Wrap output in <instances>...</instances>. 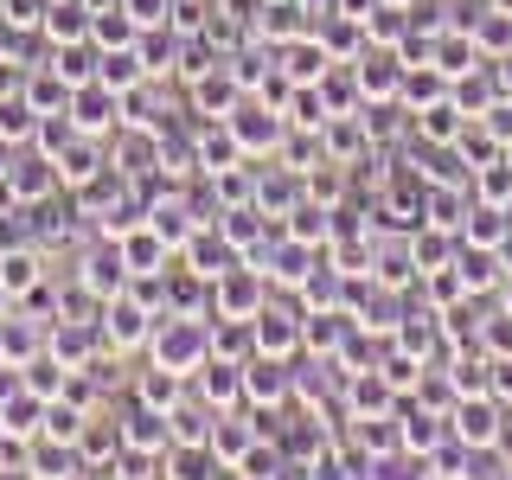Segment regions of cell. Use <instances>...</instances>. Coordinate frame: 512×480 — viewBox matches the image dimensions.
I'll use <instances>...</instances> for the list:
<instances>
[{
	"instance_id": "obj_1",
	"label": "cell",
	"mask_w": 512,
	"mask_h": 480,
	"mask_svg": "<svg viewBox=\"0 0 512 480\" xmlns=\"http://www.w3.org/2000/svg\"><path fill=\"white\" fill-rule=\"evenodd\" d=\"M148 352H154V365H167V372L199 378L205 359H212V320L205 314H160Z\"/></svg>"
},
{
	"instance_id": "obj_2",
	"label": "cell",
	"mask_w": 512,
	"mask_h": 480,
	"mask_svg": "<svg viewBox=\"0 0 512 480\" xmlns=\"http://www.w3.org/2000/svg\"><path fill=\"white\" fill-rule=\"evenodd\" d=\"M154 327H160V314L135 295V288L96 301V333H103V352H116V359H122V352H141L154 340Z\"/></svg>"
},
{
	"instance_id": "obj_3",
	"label": "cell",
	"mask_w": 512,
	"mask_h": 480,
	"mask_svg": "<svg viewBox=\"0 0 512 480\" xmlns=\"http://www.w3.org/2000/svg\"><path fill=\"white\" fill-rule=\"evenodd\" d=\"M224 128L237 135V148H244V160H263V154H282L288 141V116L282 109H269L263 96H244V103L224 116Z\"/></svg>"
},
{
	"instance_id": "obj_4",
	"label": "cell",
	"mask_w": 512,
	"mask_h": 480,
	"mask_svg": "<svg viewBox=\"0 0 512 480\" xmlns=\"http://www.w3.org/2000/svg\"><path fill=\"white\" fill-rule=\"evenodd\" d=\"M276 295V288H269V276L256 263H244V256H237L231 269H224V276L212 282V308L205 314H231V320H256L263 314V301Z\"/></svg>"
},
{
	"instance_id": "obj_5",
	"label": "cell",
	"mask_w": 512,
	"mask_h": 480,
	"mask_svg": "<svg viewBox=\"0 0 512 480\" xmlns=\"http://www.w3.org/2000/svg\"><path fill=\"white\" fill-rule=\"evenodd\" d=\"M448 436H455L461 448H500V436H506V404L493 391L455 397V410H448Z\"/></svg>"
},
{
	"instance_id": "obj_6",
	"label": "cell",
	"mask_w": 512,
	"mask_h": 480,
	"mask_svg": "<svg viewBox=\"0 0 512 480\" xmlns=\"http://www.w3.org/2000/svg\"><path fill=\"white\" fill-rule=\"evenodd\" d=\"M128 282H135V276H128V263H122V244H116V237H103V244H90L84 256H77V288H84L90 301L122 295Z\"/></svg>"
},
{
	"instance_id": "obj_7",
	"label": "cell",
	"mask_w": 512,
	"mask_h": 480,
	"mask_svg": "<svg viewBox=\"0 0 512 480\" xmlns=\"http://www.w3.org/2000/svg\"><path fill=\"white\" fill-rule=\"evenodd\" d=\"M320 256H327V244H301V237L276 231V250H263V276L269 288H301L320 269Z\"/></svg>"
},
{
	"instance_id": "obj_8",
	"label": "cell",
	"mask_w": 512,
	"mask_h": 480,
	"mask_svg": "<svg viewBox=\"0 0 512 480\" xmlns=\"http://www.w3.org/2000/svg\"><path fill=\"white\" fill-rule=\"evenodd\" d=\"M71 122H77V135H96V141H103L109 128H122V90H109L103 77L77 84L71 90Z\"/></svg>"
},
{
	"instance_id": "obj_9",
	"label": "cell",
	"mask_w": 512,
	"mask_h": 480,
	"mask_svg": "<svg viewBox=\"0 0 512 480\" xmlns=\"http://www.w3.org/2000/svg\"><path fill=\"white\" fill-rule=\"evenodd\" d=\"M295 359H269V352H250L244 359V404H256V410H276V404H288V391H295V372H288Z\"/></svg>"
},
{
	"instance_id": "obj_10",
	"label": "cell",
	"mask_w": 512,
	"mask_h": 480,
	"mask_svg": "<svg viewBox=\"0 0 512 480\" xmlns=\"http://www.w3.org/2000/svg\"><path fill=\"white\" fill-rule=\"evenodd\" d=\"M256 333V352H269V359H295L301 346H308V327H301L295 308H282V301H263V314L250 320Z\"/></svg>"
},
{
	"instance_id": "obj_11",
	"label": "cell",
	"mask_w": 512,
	"mask_h": 480,
	"mask_svg": "<svg viewBox=\"0 0 512 480\" xmlns=\"http://www.w3.org/2000/svg\"><path fill=\"white\" fill-rule=\"evenodd\" d=\"M45 352H52L58 365H71V372H90L96 352H103V333H96V320H52L45 327Z\"/></svg>"
},
{
	"instance_id": "obj_12",
	"label": "cell",
	"mask_w": 512,
	"mask_h": 480,
	"mask_svg": "<svg viewBox=\"0 0 512 480\" xmlns=\"http://www.w3.org/2000/svg\"><path fill=\"white\" fill-rule=\"evenodd\" d=\"M0 186H7V199H13V205H39V199H52L64 180H58V167H52V160H45L39 148H20Z\"/></svg>"
},
{
	"instance_id": "obj_13",
	"label": "cell",
	"mask_w": 512,
	"mask_h": 480,
	"mask_svg": "<svg viewBox=\"0 0 512 480\" xmlns=\"http://www.w3.org/2000/svg\"><path fill=\"white\" fill-rule=\"evenodd\" d=\"M244 96H250V90L237 84V71H231V64H212V71H199V77H192V96H186V103H192V116H212V122H224L237 103H244Z\"/></svg>"
},
{
	"instance_id": "obj_14",
	"label": "cell",
	"mask_w": 512,
	"mask_h": 480,
	"mask_svg": "<svg viewBox=\"0 0 512 480\" xmlns=\"http://www.w3.org/2000/svg\"><path fill=\"white\" fill-rule=\"evenodd\" d=\"M116 244H122L128 276H167V269L180 263V250H173L167 237L154 231V224H135V231H122V237H116Z\"/></svg>"
},
{
	"instance_id": "obj_15",
	"label": "cell",
	"mask_w": 512,
	"mask_h": 480,
	"mask_svg": "<svg viewBox=\"0 0 512 480\" xmlns=\"http://www.w3.org/2000/svg\"><path fill=\"white\" fill-rule=\"evenodd\" d=\"M308 199V173H295V167H269V173H256V212L263 218H288L295 205Z\"/></svg>"
},
{
	"instance_id": "obj_16",
	"label": "cell",
	"mask_w": 512,
	"mask_h": 480,
	"mask_svg": "<svg viewBox=\"0 0 512 480\" xmlns=\"http://www.w3.org/2000/svg\"><path fill=\"white\" fill-rule=\"evenodd\" d=\"M320 148H327L333 167H359V160H372V128H365L359 109H352V116H333L320 128Z\"/></svg>"
},
{
	"instance_id": "obj_17",
	"label": "cell",
	"mask_w": 512,
	"mask_h": 480,
	"mask_svg": "<svg viewBox=\"0 0 512 480\" xmlns=\"http://www.w3.org/2000/svg\"><path fill=\"white\" fill-rule=\"evenodd\" d=\"M45 352V320H26V308L0 314V365H32Z\"/></svg>"
},
{
	"instance_id": "obj_18",
	"label": "cell",
	"mask_w": 512,
	"mask_h": 480,
	"mask_svg": "<svg viewBox=\"0 0 512 480\" xmlns=\"http://www.w3.org/2000/svg\"><path fill=\"white\" fill-rule=\"evenodd\" d=\"M397 391L384 372H346V416L352 423H372V416H391Z\"/></svg>"
},
{
	"instance_id": "obj_19",
	"label": "cell",
	"mask_w": 512,
	"mask_h": 480,
	"mask_svg": "<svg viewBox=\"0 0 512 480\" xmlns=\"http://www.w3.org/2000/svg\"><path fill=\"white\" fill-rule=\"evenodd\" d=\"M122 442H128V436H122V423H109L103 410H90V416H84V429H77V455H84V468H90V474H103L109 461L122 455Z\"/></svg>"
},
{
	"instance_id": "obj_20",
	"label": "cell",
	"mask_w": 512,
	"mask_h": 480,
	"mask_svg": "<svg viewBox=\"0 0 512 480\" xmlns=\"http://www.w3.org/2000/svg\"><path fill=\"white\" fill-rule=\"evenodd\" d=\"M0 423H7V442H39L45 436V397L39 391H26V384H20V391H7V397H0Z\"/></svg>"
},
{
	"instance_id": "obj_21",
	"label": "cell",
	"mask_w": 512,
	"mask_h": 480,
	"mask_svg": "<svg viewBox=\"0 0 512 480\" xmlns=\"http://www.w3.org/2000/svg\"><path fill=\"white\" fill-rule=\"evenodd\" d=\"M512 237V212L506 205H480L468 192V218H461V244H480V250H506Z\"/></svg>"
},
{
	"instance_id": "obj_22",
	"label": "cell",
	"mask_w": 512,
	"mask_h": 480,
	"mask_svg": "<svg viewBox=\"0 0 512 480\" xmlns=\"http://www.w3.org/2000/svg\"><path fill=\"white\" fill-rule=\"evenodd\" d=\"M276 71L288 77V84H320V77H327L333 71V58H327V45H320L314 39V32H308V39H295V45H276Z\"/></svg>"
},
{
	"instance_id": "obj_23",
	"label": "cell",
	"mask_w": 512,
	"mask_h": 480,
	"mask_svg": "<svg viewBox=\"0 0 512 480\" xmlns=\"http://www.w3.org/2000/svg\"><path fill=\"white\" fill-rule=\"evenodd\" d=\"M212 474H224L212 442H173L167 455H160V480H212Z\"/></svg>"
},
{
	"instance_id": "obj_24",
	"label": "cell",
	"mask_w": 512,
	"mask_h": 480,
	"mask_svg": "<svg viewBox=\"0 0 512 480\" xmlns=\"http://www.w3.org/2000/svg\"><path fill=\"white\" fill-rule=\"evenodd\" d=\"M199 397H205L212 410H237V404H244V365H237V359H205Z\"/></svg>"
},
{
	"instance_id": "obj_25",
	"label": "cell",
	"mask_w": 512,
	"mask_h": 480,
	"mask_svg": "<svg viewBox=\"0 0 512 480\" xmlns=\"http://www.w3.org/2000/svg\"><path fill=\"white\" fill-rule=\"evenodd\" d=\"M461 250V231H448V224H423V231H410V263L416 276H429V269H448Z\"/></svg>"
},
{
	"instance_id": "obj_26",
	"label": "cell",
	"mask_w": 512,
	"mask_h": 480,
	"mask_svg": "<svg viewBox=\"0 0 512 480\" xmlns=\"http://www.w3.org/2000/svg\"><path fill=\"white\" fill-rule=\"evenodd\" d=\"M256 436H263V429H256L250 416H237V410H218V423H212V455L224 461V468H237V461H244L250 448H256Z\"/></svg>"
},
{
	"instance_id": "obj_27",
	"label": "cell",
	"mask_w": 512,
	"mask_h": 480,
	"mask_svg": "<svg viewBox=\"0 0 512 480\" xmlns=\"http://www.w3.org/2000/svg\"><path fill=\"white\" fill-rule=\"evenodd\" d=\"M39 32H45L52 45H77V39H90V0H45Z\"/></svg>"
},
{
	"instance_id": "obj_28",
	"label": "cell",
	"mask_w": 512,
	"mask_h": 480,
	"mask_svg": "<svg viewBox=\"0 0 512 480\" xmlns=\"http://www.w3.org/2000/svg\"><path fill=\"white\" fill-rule=\"evenodd\" d=\"M39 282H52V276H45V256L32 250V244H20V250H0V288H7L13 301L32 295Z\"/></svg>"
},
{
	"instance_id": "obj_29",
	"label": "cell",
	"mask_w": 512,
	"mask_h": 480,
	"mask_svg": "<svg viewBox=\"0 0 512 480\" xmlns=\"http://www.w3.org/2000/svg\"><path fill=\"white\" fill-rule=\"evenodd\" d=\"M448 96V71H436V64H404V90H397V103L410 109V116H423L429 103H442Z\"/></svg>"
},
{
	"instance_id": "obj_30",
	"label": "cell",
	"mask_w": 512,
	"mask_h": 480,
	"mask_svg": "<svg viewBox=\"0 0 512 480\" xmlns=\"http://www.w3.org/2000/svg\"><path fill=\"white\" fill-rule=\"evenodd\" d=\"M410 122H416V135H423V148H455V135L468 128V116H461V103H455V96L429 103L423 116H410Z\"/></svg>"
},
{
	"instance_id": "obj_31",
	"label": "cell",
	"mask_w": 512,
	"mask_h": 480,
	"mask_svg": "<svg viewBox=\"0 0 512 480\" xmlns=\"http://www.w3.org/2000/svg\"><path fill=\"white\" fill-rule=\"evenodd\" d=\"M20 96L39 109V116H64V109H71V84H64L52 64H32V77L20 84Z\"/></svg>"
},
{
	"instance_id": "obj_32",
	"label": "cell",
	"mask_w": 512,
	"mask_h": 480,
	"mask_svg": "<svg viewBox=\"0 0 512 480\" xmlns=\"http://www.w3.org/2000/svg\"><path fill=\"white\" fill-rule=\"evenodd\" d=\"M448 96H455V103H461V116H487V109H493V96H500V84H493V64H474V71H461L455 77V84H448Z\"/></svg>"
},
{
	"instance_id": "obj_33",
	"label": "cell",
	"mask_w": 512,
	"mask_h": 480,
	"mask_svg": "<svg viewBox=\"0 0 512 480\" xmlns=\"http://www.w3.org/2000/svg\"><path fill=\"white\" fill-rule=\"evenodd\" d=\"M96 77H103L109 90H135V84H148V58H141V45H109L103 64H96Z\"/></svg>"
},
{
	"instance_id": "obj_34",
	"label": "cell",
	"mask_w": 512,
	"mask_h": 480,
	"mask_svg": "<svg viewBox=\"0 0 512 480\" xmlns=\"http://www.w3.org/2000/svg\"><path fill=\"white\" fill-rule=\"evenodd\" d=\"M96 173H103V141H96V135H77L71 148L58 154V180L77 192L84 180H96Z\"/></svg>"
},
{
	"instance_id": "obj_35",
	"label": "cell",
	"mask_w": 512,
	"mask_h": 480,
	"mask_svg": "<svg viewBox=\"0 0 512 480\" xmlns=\"http://www.w3.org/2000/svg\"><path fill=\"white\" fill-rule=\"evenodd\" d=\"M135 20H128V7H122V0H109V7H96L90 13V45H96V52H109V45H135Z\"/></svg>"
},
{
	"instance_id": "obj_36",
	"label": "cell",
	"mask_w": 512,
	"mask_h": 480,
	"mask_svg": "<svg viewBox=\"0 0 512 480\" xmlns=\"http://www.w3.org/2000/svg\"><path fill=\"white\" fill-rule=\"evenodd\" d=\"M180 397H186V378L167 372V365H154V372L135 378V404H141V410H173Z\"/></svg>"
},
{
	"instance_id": "obj_37",
	"label": "cell",
	"mask_w": 512,
	"mask_h": 480,
	"mask_svg": "<svg viewBox=\"0 0 512 480\" xmlns=\"http://www.w3.org/2000/svg\"><path fill=\"white\" fill-rule=\"evenodd\" d=\"M205 320H212V359H237V365H244L256 352L250 320H231V314H205Z\"/></svg>"
},
{
	"instance_id": "obj_38",
	"label": "cell",
	"mask_w": 512,
	"mask_h": 480,
	"mask_svg": "<svg viewBox=\"0 0 512 480\" xmlns=\"http://www.w3.org/2000/svg\"><path fill=\"white\" fill-rule=\"evenodd\" d=\"M359 480H429V455L416 448H391V455H372Z\"/></svg>"
},
{
	"instance_id": "obj_39",
	"label": "cell",
	"mask_w": 512,
	"mask_h": 480,
	"mask_svg": "<svg viewBox=\"0 0 512 480\" xmlns=\"http://www.w3.org/2000/svg\"><path fill=\"white\" fill-rule=\"evenodd\" d=\"M410 26H416L410 7H397V0H378V7L365 13V39H372V45H404Z\"/></svg>"
},
{
	"instance_id": "obj_40",
	"label": "cell",
	"mask_w": 512,
	"mask_h": 480,
	"mask_svg": "<svg viewBox=\"0 0 512 480\" xmlns=\"http://www.w3.org/2000/svg\"><path fill=\"white\" fill-rule=\"evenodd\" d=\"M96 64H103V52H96L90 39H77V45H52V71H58L71 90H77V84H90Z\"/></svg>"
},
{
	"instance_id": "obj_41",
	"label": "cell",
	"mask_w": 512,
	"mask_h": 480,
	"mask_svg": "<svg viewBox=\"0 0 512 480\" xmlns=\"http://www.w3.org/2000/svg\"><path fill=\"white\" fill-rule=\"evenodd\" d=\"M32 135H39V109H32L26 96H0V141L32 148Z\"/></svg>"
},
{
	"instance_id": "obj_42",
	"label": "cell",
	"mask_w": 512,
	"mask_h": 480,
	"mask_svg": "<svg viewBox=\"0 0 512 480\" xmlns=\"http://www.w3.org/2000/svg\"><path fill=\"white\" fill-rule=\"evenodd\" d=\"M212 180V192H218V212H231V205H250L256 199V173L237 160V167H218V173H205Z\"/></svg>"
},
{
	"instance_id": "obj_43",
	"label": "cell",
	"mask_w": 512,
	"mask_h": 480,
	"mask_svg": "<svg viewBox=\"0 0 512 480\" xmlns=\"http://www.w3.org/2000/svg\"><path fill=\"white\" fill-rule=\"evenodd\" d=\"M308 468H314V480H359L365 474V455H346L340 442H320L314 455H308Z\"/></svg>"
},
{
	"instance_id": "obj_44",
	"label": "cell",
	"mask_w": 512,
	"mask_h": 480,
	"mask_svg": "<svg viewBox=\"0 0 512 480\" xmlns=\"http://www.w3.org/2000/svg\"><path fill=\"white\" fill-rule=\"evenodd\" d=\"M468 192H474L480 205H506V212H512V160L500 154L493 167H480L474 180H468Z\"/></svg>"
},
{
	"instance_id": "obj_45",
	"label": "cell",
	"mask_w": 512,
	"mask_h": 480,
	"mask_svg": "<svg viewBox=\"0 0 512 480\" xmlns=\"http://www.w3.org/2000/svg\"><path fill=\"white\" fill-rule=\"evenodd\" d=\"M20 378H26V391H39L45 404H52V397H64V384H71V365H58L52 352H39L32 365H20Z\"/></svg>"
},
{
	"instance_id": "obj_46",
	"label": "cell",
	"mask_w": 512,
	"mask_h": 480,
	"mask_svg": "<svg viewBox=\"0 0 512 480\" xmlns=\"http://www.w3.org/2000/svg\"><path fill=\"white\" fill-rule=\"evenodd\" d=\"M237 160H244V148H237V135H231L224 122L199 135V167H205V173H218V167H237Z\"/></svg>"
},
{
	"instance_id": "obj_47",
	"label": "cell",
	"mask_w": 512,
	"mask_h": 480,
	"mask_svg": "<svg viewBox=\"0 0 512 480\" xmlns=\"http://www.w3.org/2000/svg\"><path fill=\"white\" fill-rule=\"evenodd\" d=\"M71 141H77V122H71V109H64V116H39V135H32V148H39L45 160H52V167H58V154L71 148Z\"/></svg>"
},
{
	"instance_id": "obj_48",
	"label": "cell",
	"mask_w": 512,
	"mask_h": 480,
	"mask_svg": "<svg viewBox=\"0 0 512 480\" xmlns=\"http://www.w3.org/2000/svg\"><path fill=\"white\" fill-rule=\"evenodd\" d=\"M480 346H487L493 359H512V314H500V308H493L487 320H480Z\"/></svg>"
},
{
	"instance_id": "obj_49",
	"label": "cell",
	"mask_w": 512,
	"mask_h": 480,
	"mask_svg": "<svg viewBox=\"0 0 512 480\" xmlns=\"http://www.w3.org/2000/svg\"><path fill=\"white\" fill-rule=\"evenodd\" d=\"M20 244H32V231H26V205H0V250H20Z\"/></svg>"
},
{
	"instance_id": "obj_50",
	"label": "cell",
	"mask_w": 512,
	"mask_h": 480,
	"mask_svg": "<svg viewBox=\"0 0 512 480\" xmlns=\"http://www.w3.org/2000/svg\"><path fill=\"white\" fill-rule=\"evenodd\" d=\"M487 391L512 410V359H493V384H487Z\"/></svg>"
},
{
	"instance_id": "obj_51",
	"label": "cell",
	"mask_w": 512,
	"mask_h": 480,
	"mask_svg": "<svg viewBox=\"0 0 512 480\" xmlns=\"http://www.w3.org/2000/svg\"><path fill=\"white\" fill-rule=\"evenodd\" d=\"M20 84H26V64L20 58H0V96H20Z\"/></svg>"
},
{
	"instance_id": "obj_52",
	"label": "cell",
	"mask_w": 512,
	"mask_h": 480,
	"mask_svg": "<svg viewBox=\"0 0 512 480\" xmlns=\"http://www.w3.org/2000/svg\"><path fill=\"white\" fill-rule=\"evenodd\" d=\"M269 480H314V468H308V461H282V468L269 474Z\"/></svg>"
},
{
	"instance_id": "obj_53",
	"label": "cell",
	"mask_w": 512,
	"mask_h": 480,
	"mask_svg": "<svg viewBox=\"0 0 512 480\" xmlns=\"http://www.w3.org/2000/svg\"><path fill=\"white\" fill-rule=\"evenodd\" d=\"M493 84H500V96H512V52L493 58Z\"/></svg>"
},
{
	"instance_id": "obj_54",
	"label": "cell",
	"mask_w": 512,
	"mask_h": 480,
	"mask_svg": "<svg viewBox=\"0 0 512 480\" xmlns=\"http://www.w3.org/2000/svg\"><path fill=\"white\" fill-rule=\"evenodd\" d=\"M493 301H500V314H512V269H506V282L493 288Z\"/></svg>"
},
{
	"instance_id": "obj_55",
	"label": "cell",
	"mask_w": 512,
	"mask_h": 480,
	"mask_svg": "<svg viewBox=\"0 0 512 480\" xmlns=\"http://www.w3.org/2000/svg\"><path fill=\"white\" fill-rule=\"evenodd\" d=\"M0 480H39V474H32V461H20V468H7Z\"/></svg>"
},
{
	"instance_id": "obj_56",
	"label": "cell",
	"mask_w": 512,
	"mask_h": 480,
	"mask_svg": "<svg viewBox=\"0 0 512 480\" xmlns=\"http://www.w3.org/2000/svg\"><path fill=\"white\" fill-rule=\"evenodd\" d=\"M500 448H512V410H506V436H500Z\"/></svg>"
},
{
	"instance_id": "obj_57",
	"label": "cell",
	"mask_w": 512,
	"mask_h": 480,
	"mask_svg": "<svg viewBox=\"0 0 512 480\" xmlns=\"http://www.w3.org/2000/svg\"><path fill=\"white\" fill-rule=\"evenodd\" d=\"M7 308H13V295H7V288H0V314H7Z\"/></svg>"
},
{
	"instance_id": "obj_58",
	"label": "cell",
	"mask_w": 512,
	"mask_h": 480,
	"mask_svg": "<svg viewBox=\"0 0 512 480\" xmlns=\"http://www.w3.org/2000/svg\"><path fill=\"white\" fill-rule=\"evenodd\" d=\"M493 480H512V468H500V474H493Z\"/></svg>"
},
{
	"instance_id": "obj_59",
	"label": "cell",
	"mask_w": 512,
	"mask_h": 480,
	"mask_svg": "<svg viewBox=\"0 0 512 480\" xmlns=\"http://www.w3.org/2000/svg\"><path fill=\"white\" fill-rule=\"evenodd\" d=\"M0 448H7V423H0Z\"/></svg>"
},
{
	"instance_id": "obj_60",
	"label": "cell",
	"mask_w": 512,
	"mask_h": 480,
	"mask_svg": "<svg viewBox=\"0 0 512 480\" xmlns=\"http://www.w3.org/2000/svg\"><path fill=\"white\" fill-rule=\"evenodd\" d=\"M429 480H442V474H429Z\"/></svg>"
}]
</instances>
